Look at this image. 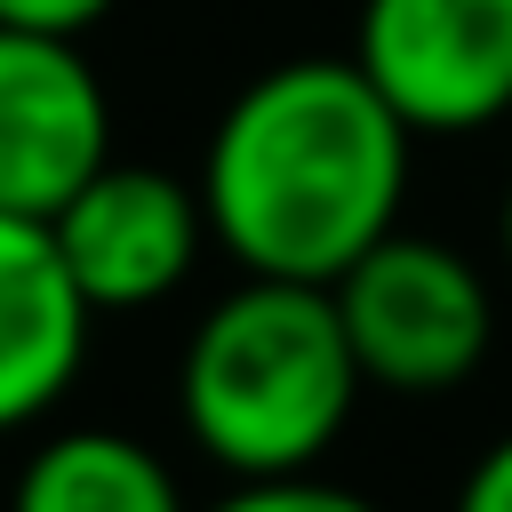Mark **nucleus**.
Here are the masks:
<instances>
[{"mask_svg":"<svg viewBox=\"0 0 512 512\" xmlns=\"http://www.w3.org/2000/svg\"><path fill=\"white\" fill-rule=\"evenodd\" d=\"M96 312L80 304L48 224L0 208V440L64 408L88 368Z\"/></svg>","mask_w":512,"mask_h":512,"instance_id":"7","label":"nucleus"},{"mask_svg":"<svg viewBox=\"0 0 512 512\" xmlns=\"http://www.w3.org/2000/svg\"><path fill=\"white\" fill-rule=\"evenodd\" d=\"M416 176L408 120L360 80L352 56H288L232 88L200 144L208 240L248 280L328 288L384 232H400Z\"/></svg>","mask_w":512,"mask_h":512,"instance_id":"1","label":"nucleus"},{"mask_svg":"<svg viewBox=\"0 0 512 512\" xmlns=\"http://www.w3.org/2000/svg\"><path fill=\"white\" fill-rule=\"evenodd\" d=\"M368 376L344 344L336 296L304 280L224 288L176 352V424L232 480L320 472L352 432Z\"/></svg>","mask_w":512,"mask_h":512,"instance_id":"2","label":"nucleus"},{"mask_svg":"<svg viewBox=\"0 0 512 512\" xmlns=\"http://www.w3.org/2000/svg\"><path fill=\"white\" fill-rule=\"evenodd\" d=\"M352 64L408 136H480L512 112V0H360Z\"/></svg>","mask_w":512,"mask_h":512,"instance_id":"4","label":"nucleus"},{"mask_svg":"<svg viewBox=\"0 0 512 512\" xmlns=\"http://www.w3.org/2000/svg\"><path fill=\"white\" fill-rule=\"evenodd\" d=\"M96 16H112V0H0V24H24V32H88Z\"/></svg>","mask_w":512,"mask_h":512,"instance_id":"11","label":"nucleus"},{"mask_svg":"<svg viewBox=\"0 0 512 512\" xmlns=\"http://www.w3.org/2000/svg\"><path fill=\"white\" fill-rule=\"evenodd\" d=\"M448 512H512V432L472 456V472L456 480V504Z\"/></svg>","mask_w":512,"mask_h":512,"instance_id":"10","label":"nucleus"},{"mask_svg":"<svg viewBox=\"0 0 512 512\" xmlns=\"http://www.w3.org/2000/svg\"><path fill=\"white\" fill-rule=\"evenodd\" d=\"M200 512H384L376 496L344 488V480H320V472H288V480H232L216 504Z\"/></svg>","mask_w":512,"mask_h":512,"instance_id":"9","label":"nucleus"},{"mask_svg":"<svg viewBox=\"0 0 512 512\" xmlns=\"http://www.w3.org/2000/svg\"><path fill=\"white\" fill-rule=\"evenodd\" d=\"M48 240L80 288V304L104 320V312H152L168 304L200 256H208V216H200V192L160 168V160H104L56 216H48Z\"/></svg>","mask_w":512,"mask_h":512,"instance_id":"5","label":"nucleus"},{"mask_svg":"<svg viewBox=\"0 0 512 512\" xmlns=\"http://www.w3.org/2000/svg\"><path fill=\"white\" fill-rule=\"evenodd\" d=\"M8 512H192L176 464L120 424H56L8 480Z\"/></svg>","mask_w":512,"mask_h":512,"instance_id":"8","label":"nucleus"},{"mask_svg":"<svg viewBox=\"0 0 512 512\" xmlns=\"http://www.w3.org/2000/svg\"><path fill=\"white\" fill-rule=\"evenodd\" d=\"M328 296L368 392H408V400L456 392L480 376L496 344L488 272L432 232H384L360 264L328 280Z\"/></svg>","mask_w":512,"mask_h":512,"instance_id":"3","label":"nucleus"},{"mask_svg":"<svg viewBox=\"0 0 512 512\" xmlns=\"http://www.w3.org/2000/svg\"><path fill=\"white\" fill-rule=\"evenodd\" d=\"M112 160V96L72 32L0 24V208L48 224Z\"/></svg>","mask_w":512,"mask_h":512,"instance_id":"6","label":"nucleus"},{"mask_svg":"<svg viewBox=\"0 0 512 512\" xmlns=\"http://www.w3.org/2000/svg\"><path fill=\"white\" fill-rule=\"evenodd\" d=\"M496 248H504V264H512V184H504V200H496Z\"/></svg>","mask_w":512,"mask_h":512,"instance_id":"12","label":"nucleus"}]
</instances>
